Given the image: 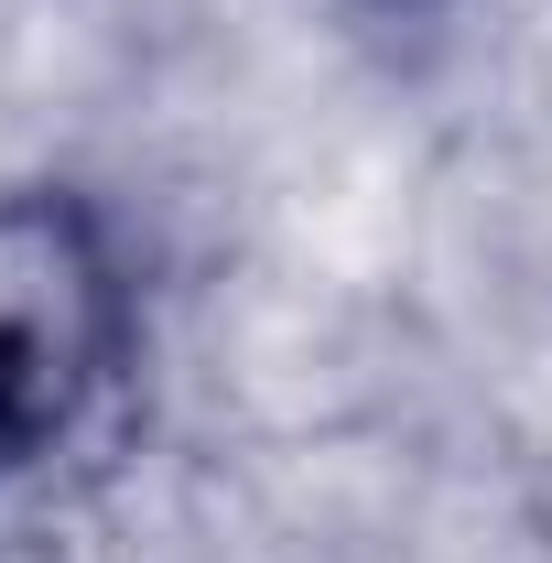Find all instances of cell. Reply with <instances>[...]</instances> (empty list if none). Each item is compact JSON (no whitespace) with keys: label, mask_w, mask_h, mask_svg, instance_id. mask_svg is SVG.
<instances>
[{"label":"cell","mask_w":552,"mask_h":563,"mask_svg":"<svg viewBox=\"0 0 552 563\" xmlns=\"http://www.w3.org/2000/svg\"><path fill=\"white\" fill-rule=\"evenodd\" d=\"M141 357V282L87 185H0V488L76 455Z\"/></svg>","instance_id":"cell-1"}]
</instances>
